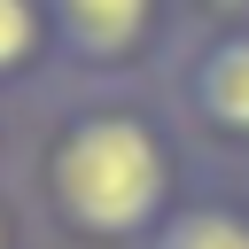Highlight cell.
I'll return each instance as SVG.
<instances>
[{"label":"cell","instance_id":"6da1fadb","mask_svg":"<svg viewBox=\"0 0 249 249\" xmlns=\"http://www.w3.org/2000/svg\"><path fill=\"white\" fill-rule=\"evenodd\" d=\"M8 187L47 249H148L156 226L202 179L163 86H78L54 78L23 101Z\"/></svg>","mask_w":249,"mask_h":249},{"label":"cell","instance_id":"7a4b0ae2","mask_svg":"<svg viewBox=\"0 0 249 249\" xmlns=\"http://www.w3.org/2000/svg\"><path fill=\"white\" fill-rule=\"evenodd\" d=\"M54 78L78 86H156L171 47L187 39L179 0H47Z\"/></svg>","mask_w":249,"mask_h":249},{"label":"cell","instance_id":"3957f363","mask_svg":"<svg viewBox=\"0 0 249 249\" xmlns=\"http://www.w3.org/2000/svg\"><path fill=\"white\" fill-rule=\"evenodd\" d=\"M156 86H163L179 132L195 140V156L249 163V16L187 31Z\"/></svg>","mask_w":249,"mask_h":249},{"label":"cell","instance_id":"277c9868","mask_svg":"<svg viewBox=\"0 0 249 249\" xmlns=\"http://www.w3.org/2000/svg\"><path fill=\"white\" fill-rule=\"evenodd\" d=\"M148 249H249V187L241 179H195Z\"/></svg>","mask_w":249,"mask_h":249},{"label":"cell","instance_id":"5b68a950","mask_svg":"<svg viewBox=\"0 0 249 249\" xmlns=\"http://www.w3.org/2000/svg\"><path fill=\"white\" fill-rule=\"evenodd\" d=\"M39 86H54L47 0H0V101H31Z\"/></svg>","mask_w":249,"mask_h":249},{"label":"cell","instance_id":"8992f818","mask_svg":"<svg viewBox=\"0 0 249 249\" xmlns=\"http://www.w3.org/2000/svg\"><path fill=\"white\" fill-rule=\"evenodd\" d=\"M179 16H187V31H202V23H241L249 0H179Z\"/></svg>","mask_w":249,"mask_h":249},{"label":"cell","instance_id":"52a82bcc","mask_svg":"<svg viewBox=\"0 0 249 249\" xmlns=\"http://www.w3.org/2000/svg\"><path fill=\"white\" fill-rule=\"evenodd\" d=\"M0 249H31V218H23V202H16L8 179H0Z\"/></svg>","mask_w":249,"mask_h":249},{"label":"cell","instance_id":"ba28073f","mask_svg":"<svg viewBox=\"0 0 249 249\" xmlns=\"http://www.w3.org/2000/svg\"><path fill=\"white\" fill-rule=\"evenodd\" d=\"M8 156H16V140H8V132H0V179H8Z\"/></svg>","mask_w":249,"mask_h":249}]
</instances>
